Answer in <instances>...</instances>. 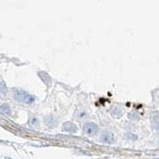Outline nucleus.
I'll use <instances>...</instances> for the list:
<instances>
[{
  "label": "nucleus",
  "mask_w": 159,
  "mask_h": 159,
  "mask_svg": "<svg viewBox=\"0 0 159 159\" xmlns=\"http://www.w3.org/2000/svg\"><path fill=\"white\" fill-rule=\"evenodd\" d=\"M125 138L128 140H131V141H135V140L138 139V136L134 134L133 133H127L125 134Z\"/></svg>",
  "instance_id": "7"
},
{
  "label": "nucleus",
  "mask_w": 159,
  "mask_h": 159,
  "mask_svg": "<svg viewBox=\"0 0 159 159\" xmlns=\"http://www.w3.org/2000/svg\"><path fill=\"white\" fill-rule=\"evenodd\" d=\"M45 122L46 123L47 125L49 126V127H55L58 123V121L56 119L55 117L53 116V115H47V116L45 117Z\"/></svg>",
  "instance_id": "5"
},
{
  "label": "nucleus",
  "mask_w": 159,
  "mask_h": 159,
  "mask_svg": "<svg viewBox=\"0 0 159 159\" xmlns=\"http://www.w3.org/2000/svg\"><path fill=\"white\" fill-rule=\"evenodd\" d=\"M0 109L2 111V112L6 113L7 114H11V108L7 104H3L2 106L0 107Z\"/></svg>",
  "instance_id": "6"
},
{
  "label": "nucleus",
  "mask_w": 159,
  "mask_h": 159,
  "mask_svg": "<svg viewBox=\"0 0 159 159\" xmlns=\"http://www.w3.org/2000/svg\"><path fill=\"white\" fill-rule=\"evenodd\" d=\"M101 141L104 143H108V144H111V143H113L114 141V137L113 133L110 131H105L101 136Z\"/></svg>",
  "instance_id": "3"
},
{
  "label": "nucleus",
  "mask_w": 159,
  "mask_h": 159,
  "mask_svg": "<svg viewBox=\"0 0 159 159\" xmlns=\"http://www.w3.org/2000/svg\"><path fill=\"white\" fill-rule=\"evenodd\" d=\"M62 130L74 134L77 131V127L75 125L74 123L67 122V123H65L63 124V126H62Z\"/></svg>",
  "instance_id": "4"
},
{
  "label": "nucleus",
  "mask_w": 159,
  "mask_h": 159,
  "mask_svg": "<svg viewBox=\"0 0 159 159\" xmlns=\"http://www.w3.org/2000/svg\"><path fill=\"white\" fill-rule=\"evenodd\" d=\"M15 97L17 100V101L28 104H32L35 100L34 96L28 94L27 92H25L23 90H17L15 94Z\"/></svg>",
  "instance_id": "1"
},
{
  "label": "nucleus",
  "mask_w": 159,
  "mask_h": 159,
  "mask_svg": "<svg viewBox=\"0 0 159 159\" xmlns=\"http://www.w3.org/2000/svg\"><path fill=\"white\" fill-rule=\"evenodd\" d=\"M29 123H30V126L36 127V126H38V124H39V120H38L37 118H35V117H33L32 119H30V122H29Z\"/></svg>",
  "instance_id": "9"
},
{
  "label": "nucleus",
  "mask_w": 159,
  "mask_h": 159,
  "mask_svg": "<svg viewBox=\"0 0 159 159\" xmlns=\"http://www.w3.org/2000/svg\"><path fill=\"white\" fill-rule=\"evenodd\" d=\"M98 131H99L98 125L94 123H87L84 127V131L88 135H94L98 133Z\"/></svg>",
  "instance_id": "2"
},
{
  "label": "nucleus",
  "mask_w": 159,
  "mask_h": 159,
  "mask_svg": "<svg viewBox=\"0 0 159 159\" xmlns=\"http://www.w3.org/2000/svg\"><path fill=\"white\" fill-rule=\"evenodd\" d=\"M45 77H42V76H40V77L42 79V81H44V82L47 85H49L50 84V83H51L50 77H49V76L47 74L46 72H45Z\"/></svg>",
  "instance_id": "8"
}]
</instances>
